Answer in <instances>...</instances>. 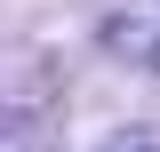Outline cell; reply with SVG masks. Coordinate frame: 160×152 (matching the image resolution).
Wrapping results in <instances>:
<instances>
[{"mask_svg": "<svg viewBox=\"0 0 160 152\" xmlns=\"http://www.w3.org/2000/svg\"><path fill=\"white\" fill-rule=\"evenodd\" d=\"M104 48L128 64H144V72H160V0H128V8H112L104 16Z\"/></svg>", "mask_w": 160, "mask_h": 152, "instance_id": "6da1fadb", "label": "cell"}, {"mask_svg": "<svg viewBox=\"0 0 160 152\" xmlns=\"http://www.w3.org/2000/svg\"><path fill=\"white\" fill-rule=\"evenodd\" d=\"M104 152H160V144H152V136H112Z\"/></svg>", "mask_w": 160, "mask_h": 152, "instance_id": "7a4b0ae2", "label": "cell"}]
</instances>
